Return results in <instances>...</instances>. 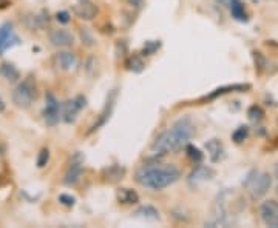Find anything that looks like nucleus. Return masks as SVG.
<instances>
[{
	"label": "nucleus",
	"instance_id": "obj_34",
	"mask_svg": "<svg viewBox=\"0 0 278 228\" xmlns=\"http://www.w3.org/2000/svg\"><path fill=\"white\" fill-rule=\"evenodd\" d=\"M3 110H5V102L0 99V111H3Z\"/></svg>",
	"mask_w": 278,
	"mask_h": 228
},
{
	"label": "nucleus",
	"instance_id": "obj_3",
	"mask_svg": "<svg viewBox=\"0 0 278 228\" xmlns=\"http://www.w3.org/2000/svg\"><path fill=\"white\" fill-rule=\"evenodd\" d=\"M36 97H37L36 81L33 76H28L16 86V90L13 93V102L21 108H28L36 101Z\"/></svg>",
	"mask_w": 278,
	"mask_h": 228
},
{
	"label": "nucleus",
	"instance_id": "obj_17",
	"mask_svg": "<svg viewBox=\"0 0 278 228\" xmlns=\"http://www.w3.org/2000/svg\"><path fill=\"white\" fill-rule=\"evenodd\" d=\"M251 85H244V83H236V85H227V86H221V88H216L213 93H210L207 96V99H215L218 96H223V94H227V93H233V91H246L249 90Z\"/></svg>",
	"mask_w": 278,
	"mask_h": 228
},
{
	"label": "nucleus",
	"instance_id": "obj_14",
	"mask_svg": "<svg viewBox=\"0 0 278 228\" xmlns=\"http://www.w3.org/2000/svg\"><path fill=\"white\" fill-rule=\"evenodd\" d=\"M206 151H207V156H208V159H210V162L216 164V162H220L223 161V157H224V145L221 141H218V139H210L206 145Z\"/></svg>",
	"mask_w": 278,
	"mask_h": 228
},
{
	"label": "nucleus",
	"instance_id": "obj_28",
	"mask_svg": "<svg viewBox=\"0 0 278 228\" xmlns=\"http://www.w3.org/2000/svg\"><path fill=\"white\" fill-rule=\"evenodd\" d=\"M59 202L65 207H73L76 204V199L71 196V194H61L59 196Z\"/></svg>",
	"mask_w": 278,
	"mask_h": 228
},
{
	"label": "nucleus",
	"instance_id": "obj_32",
	"mask_svg": "<svg viewBox=\"0 0 278 228\" xmlns=\"http://www.w3.org/2000/svg\"><path fill=\"white\" fill-rule=\"evenodd\" d=\"M81 37H82V42L88 41V45H93V39H92V36L87 34V29H84V31L81 33Z\"/></svg>",
	"mask_w": 278,
	"mask_h": 228
},
{
	"label": "nucleus",
	"instance_id": "obj_24",
	"mask_svg": "<svg viewBox=\"0 0 278 228\" xmlns=\"http://www.w3.org/2000/svg\"><path fill=\"white\" fill-rule=\"evenodd\" d=\"M247 117H249L252 122H260L261 119L264 117V111L261 110V106L252 105L249 110H247Z\"/></svg>",
	"mask_w": 278,
	"mask_h": 228
},
{
	"label": "nucleus",
	"instance_id": "obj_15",
	"mask_svg": "<svg viewBox=\"0 0 278 228\" xmlns=\"http://www.w3.org/2000/svg\"><path fill=\"white\" fill-rule=\"evenodd\" d=\"M54 62H56V66L59 69H62V71H71V69L77 66V57L73 53L64 51V53H59L54 57Z\"/></svg>",
	"mask_w": 278,
	"mask_h": 228
},
{
	"label": "nucleus",
	"instance_id": "obj_5",
	"mask_svg": "<svg viewBox=\"0 0 278 228\" xmlns=\"http://www.w3.org/2000/svg\"><path fill=\"white\" fill-rule=\"evenodd\" d=\"M42 116L48 126H54L61 121V104H59V101L51 93H48L45 96V108Z\"/></svg>",
	"mask_w": 278,
	"mask_h": 228
},
{
	"label": "nucleus",
	"instance_id": "obj_1",
	"mask_svg": "<svg viewBox=\"0 0 278 228\" xmlns=\"http://www.w3.org/2000/svg\"><path fill=\"white\" fill-rule=\"evenodd\" d=\"M181 177V171L172 164L144 165L136 171V182L150 190L160 191L170 187Z\"/></svg>",
	"mask_w": 278,
	"mask_h": 228
},
{
	"label": "nucleus",
	"instance_id": "obj_12",
	"mask_svg": "<svg viewBox=\"0 0 278 228\" xmlns=\"http://www.w3.org/2000/svg\"><path fill=\"white\" fill-rule=\"evenodd\" d=\"M49 42L53 46L57 48H68L74 43V37L73 34L67 31V29H54V31L49 34Z\"/></svg>",
	"mask_w": 278,
	"mask_h": 228
},
{
	"label": "nucleus",
	"instance_id": "obj_29",
	"mask_svg": "<svg viewBox=\"0 0 278 228\" xmlns=\"http://www.w3.org/2000/svg\"><path fill=\"white\" fill-rule=\"evenodd\" d=\"M254 59H255V65L258 66V69H263L266 66V59L260 51H254Z\"/></svg>",
	"mask_w": 278,
	"mask_h": 228
},
{
	"label": "nucleus",
	"instance_id": "obj_4",
	"mask_svg": "<svg viewBox=\"0 0 278 228\" xmlns=\"http://www.w3.org/2000/svg\"><path fill=\"white\" fill-rule=\"evenodd\" d=\"M243 184H244V187H247L251 190L252 199H261V197L271 190L272 177L267 173L258 174L256 171H252L249 176H247V179Z\"/></svg>",
	"mask_w": 278,
	"mask_h": 228
},
{
	"label": "nucleus",
	"instance_id": "obj_10",
	"mask_svg": "<svg viewBox=\"0 0 278 228\" xmlns=\"http://www.w3.org/2000/svg\"><path fill=\"white\" fill-rule=\"evenodd\" d=\"M115 102H116V90H113V91L110 93V96H108L107 102H105V105H104V110L101 111V114H99V119H97V121L92 125V130L88 131V134H92V133L97 131L99 128L104 126V125L107 124V121H108V119H110V116H112V113H113Z\"/></svg>",
	"mask_w": 278,
	"mask_h": 228
},
{
	"label": "nucleus",
	"instance_id": "obj_6",
	"mask_svg": "<svg viewBox=\"0 0 278 228\" xmlns=\"http://www.w3.org/2000/svg\"><path fill=\"white\" fill-rule=\"evenodd\" d=\"M82 170H84V156L81 153H74L73 157L70 159L67 173H65V185H74L77 184V181L81 179L82 176Z\"/></svg>",
	"mask_w": 278,
	"mask_h": 228
},
{
	"label": "nucleus",
	"instance_id": "obj_23",
	"mask_svg": "<svg viewBox=\"0 0 278 228\" xmlns=\"http://www.w3.org/2000/svg\"><path fill=\"white\" fill-rule=\"evenodd\" d=\"M185 153H187V156H188V159L193 161L195 164H200V162L203 161V157H204V154L201 153L200 148H196V146H193V145H187Z\"/></svg>",
	"mask_w": 278,
	"mask_h": 228
},
{
	"label": "nucleus",
	"instance_id": "obj_31",
	"mask_svg": "<svg viewBox=\"0 0 278 228\" xmlns=\"http://www.w3.org/2000/svg\"><path fill=\"white\" fill-rule=\"evenodd\" d=\"M125 2L128 3V5H132L133 8H142V5H144V0H125Z\"/></svg>",
	"mask_w": 278,
	"mask_h": 228
},
{
	"label": "nucleus",
	"instance_id": "obj_26",
	"mask_svg": "<svg viewBox=\"0 0 278 228\" xmlns=\"http://www.w3.org/2000/svg\"><path fill=\"white\" fill-rule=\"evenodd\" d=\"M160 48H161V42L160 41H148V42H145V45L142 48V54L144 56H152Z\"/></svg>",
	"mask_w": 278,
	"mask_h": 228
},
{
	"label": "nucleus",
	"instance_id": "obj_25",
	"mask_svg": "<svg viewBox=\"0 0 278 228\" xmlns=\"http://www.w3.org/2000/svg\"><path fill=\"white\" fill-rule=\"evenodd\" d=\"M107 173H108V176H110V182H116V181H119V179H122V176H124V168H121V166H117V165H113V166H110V168H107L105 170Z\"/></svg>",
	"mask_w": 278,
	"mask_h": 228
},
{
	"label": "nucleus",
	"instance_id": "obj_16",
	"mask_svg": "<svg viewBox=\"0 0 278 228\" xmlns=\"http://www.w3.org/2000/svg\"><path fill=\"white\" fill-rule=\"evenodd\" d=\"M133 216L144 221H158L160 219V211H158L153 205H142L133 213Z\"/></svg>",
	"mask_w": 278,
	"mask_h": 228
},
{
	"label": "nucleus",
	"instance_id": "obj_9",
	"mask_svg": "<svg viewBox=\"0 0 278 228\" xmlns=\"http://www.w3.org/2000/svg\"><path fill=\"white\" fill-rule=\"evenodd\" d=\"M19 43H21V39L14 34L13 23L6 22L0 26V54H3L6 49L13 48Z\"/></svg>",
	"mask_w": 278,
	"mask_h": 228
},
{
	"label": "nucleus",
	"instance_id": "obj_18",
	"mask_svg": "<svg viewBox=\"0 0 278 228\" xmlns=\"http://www.w3.org/2000/svg\"><path fill=\"white\" fill-rule=\"evenodd\" d=\"M117 201L121 204H138L139 202V196L135 190H130V188H121L117 190Z\"/></svg>",
	"mask_w": 278,
	"mask_h": 228
},
{
	"label": "nucleus",
	"instance_id": "obj_22",
	"mask_svg": "<svg viewBox=\"0 0 278 228\" xmlns=\"http://www.w3.org/2000/svg\"><path fill=\"white\" fill-rule=\"evenodd\" d=\"M247 136H249V128H247L246 125H241V126H238L236 130L233 131L232 141L235 144H243L246 139H247Z\"/></svg>",
	"mask_w": 278,
	"mask_h": 228
},
{
	"label": "nucleus",
	"instance_id": "obj_37",
	"mask_svg": "<svg viewBox=\"0 0 278 228\" xmlns=\"http://www.w3.org/2000/svg\"><path fill=\"white\" fill-rule=\"evenodd\" d=\"M254 2H256V0H254Z\"/></svg>",
	"mask_w": 278,
	"mask_h": 228
},
{
	"label": "nucleus",
	"instance_id": "obj_30",
	"mask_svg": "<svg viewBox=\"0 0 278 228\" xmlns=\"http://www.w3.org/2000/svg\"><path fill=\"white\" fill-rule=\"evenodd\" d=\"M56 21L59 22V23H68L70 22V13L68 11H59L57 14H56Z\"/></svg>",
	"mask_w": 278,
	"mask_h": 228
},
{
	"label": "nucleus",
	"instance_id": "obj_36",
	"mask_svg": "<svg viewBox=\"0 0 278 228\" xmlns=\"http://www.w3.org/2000/svg\"><path fill=\"white\" fill-rule=\"evenodd\" d=\"M275 191H277V194H278V184H277V188H275Z\"/></svg>",
	"mask_w": 278,
	"mask_h": 228
},
{
	"label": "nucleus",
	"instance_id": "obj_33",
	"mask_svg": "<svg viewBox=\"0 0 278 228\" xmlns=\"http://www.w3.org/2000/svg\"><path fill=\"white\" fill-rule=\"evenodd\" d=\"M9 5V0H0V8H6Z\"/></svg>",
	"mask_w": 278,
	"mask_h": 228
},
{
	"label": "nucleus",
	"instance_id": "obj_21",
	"mask_svg": "<svg viewBox=\"0 0 278 228\" xmlns=\"http://www.w3.org/2000/svg\"><path fill=\"white\" fill-rule=\"evenodd\" d=\"M125 66L128 71H133V73H141L142 69L145 68L144 65V61L139 56H132V57H128L127 59V62H125Z\"/></svg>",
	"mask_w": 278,
	"mask_h": 228
},
{
	"label": "nucleus",
	"instance_id": "obj_11",
	"mask_svg": "<svg viewBox=\"0 0 278 228\" xmlns=\"http://www.w3.org/2000/svg\"><path fill=\"white\" fill-rule=\"evenodd\" d=\"M215 177V170H212L210 166H206V165H198L195 170L188 174V185L190 187H196L203 182H207Z\"/></svg>",
	"mask_w": 278,
	"mask_h": 228
},
{
	"label": "nucleus",
	"instance_id": "obj_27",
	"mask_svg": "<svg viewBox=\"0 0 278 228\" xmlns=\"http://www.w3.org/2000/svg\"><path fill=\"white\" fill-rule=\"evenodd\" d=\"M49 161V151L48 148H44V150H41V153H39L37 156V166L39 168H44Z\"/></svg>",
	"mask_w": 278,
	"mask_h": 228
},
{
	"label": "nucleus",
	"instance_id": "obj_13",
	"mask_svg": "<svg viewBox=\"0 0 278 228\" xmlns=\"http://www.w3.org/2000/svg\"><path fill=\"white\" fill-rule=\"evenodd\" d=\"M73 11L82 21H93L97 14V8L92 2H88V0H81V2L73 6Z\"/></svg>",
	"mask_w": 278,
	"mask_h": 228
},
{
	"label": "nucleus",
	"instance_id": "obj_19",
	"mask_svg": "<svg viewBox=\"0 0 278 228\" xmlns=\"http://www.w3.org/2000/svg\"><path fill=\"white\" fill-rule=\"evenodd\" d=\"M0 74H2L6 81L9 82H16L19 77H21V73H19V69L13 65V63H2L0 65Z\"/></svg>",
	"mask_w": 278,
	"mask_h": 228
},
{
	"label": "nucleus",
	"instance_id": "obj_8",
	"mask_svg": "<svg viewBox=\"0 0 278 228\" xmlns=\"http://www.w3.org/2000/svg\"><path fill=\"white\" fill-rule=\"evenodd\" d=\"M85 97L84 96H76L73 101H68L64 105V113H62V119L67 124H73L76 121V117L79 114V111L85 108Z\"/></svg>",
	"mask_w": 278,
	"mask_h": 228
},
{
	"label": "nucleus",
	"instance_id": "obj_7",
	"mask_svg": "<svg viewBox=\"0 0 278 228\" xmlns=\"http://www.w3.org/2000/svg\"><path fill=\"white\" fill-rule=\"evenodd\" d=\"M260 217H261V222L266 227H271V228H278V202L274 199L269 201H264L260 205Z\"/></svg>",
	"mask_w": 278,
	"mask_h": 228
},
{
	"label": "nucleus",
	"instance_id": "obj_20",
	"mask_svg": "<svg viewBox=\"0 0 278 228\" xmlns=\"http://www.w3.org/2000/svg\"><path fill=\"white\" fill-rule=\"evenodd\" d=\"M231 13H232V17L238 22H247V14L244 11V6L240 0H232L231 3Z\"/></svg>",
	"mask_w": 278,
	"mask_h": 228
},
{
	"label": "nucleus",
	"instance_id": "obj_2",
	"mask_svg": "<svg viewBox=\"0 0 278 228\" xmlns=\"http://www.w3.org/2000/svg\"><path fill=\"white\" fill-rule=\"evenodd\" d=\"M193 131L195 128L190 122V119L184 117L181 121H178L170 130L161 133L155 139V142L152 145V151L155 154H167L178 151L190 141Z\"/></svg>",
	"mask_w": 278,
	"mask_h": 228
},
{
	"label": "nucleus",
	"instance_id": "obj_35",
	"mask_svg": "<svg viewBox=\"0 0 278 228\" xmlns=\"http://www.w3.org/2000/svg\"><path fill=\"white\" fill-rule=\"evenodd\" d=\"M223 3H226V5H229L231 6V3H232V0H221Z\"/></svg>",
	"mask_w": 278,
	"mask_h": 228
}]
</instances>
